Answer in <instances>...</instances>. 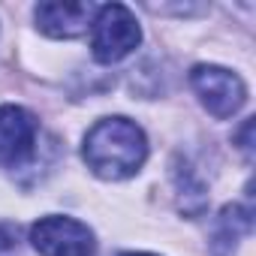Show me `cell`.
<instances>
[{
	"label": "cell",
	"instance_id": "cell-1",
	"mask_svg": "<svg viewBox=\"0 0 256 256\" xmlns=\"http://www.w3.org/2000/svg\"><path fill=\"white\" fill-rule=\"evenodd\" d=\"M82 157L94 175L106 181H124L145 166L148 139L142 126L130 118H102L88 130Z\"/></svg>",
	"mask_w": 256,
	"mask_h": 256
},
{
	"label": "cell",
	"instance_id": "cell-6",
	"mask_svg": "<svg viewBox=\"0 0 256 256\" xmlns=\"http://www.w3.org/2000/svg\"><path fill=\"white\" fill-rule=\"evenodd\" d=\"M96 4L78 0V4H64V0H52V4H40L34 10L36 28L52 36V40H76L82 34H88L94 16H96Z\"/></svg>",
	"mask_w": 256,
	"mask_h": 256
},
{
	"label": "cell",
	"instance_id": "cell-8",
	"mask_svg": "<svg viewBox=\"0 0 256 256\" xmlns=\"http://www.w3.org/2000/svg\"><path fill=\"white\" fill-rule=\"evenodd\" d=\"M120 256H154V253H120Z\"/></svg>",
	"mask_w": 256,
	"mask_h": 256
},
{
	"label": "cell",
	"instance_id": "cell-7",
	"mask_svg": "<svg viewBox=\"0 0 256 256\" xmlns=\"http://www.w3.org/2000/svg\"><path fill=\"white\" fill-rule=\"evenodd\" d=\"M22 241H18V226L0 220V256H18Z\"/></svg>",
	"mask_w": 256,
	"mask_h": 256
},
{
	"label": "cell",
	"instance_id": "cell-2",
	"mask_svg": "<svg viewBox=\"0 0 256 256\" xmlns=\"http://www.w3.org/2000/svg\"><path fill=\"white\" fill-rule=\"evenodd\" d=\"M142 42V28L124 4H106L90 22V52L100 64H118Z\"/></svg>",
	"mask_w": 256,
	"mask_h": 256
},
{
	"label": "cell",
	"instance_id": "cell-3",
	"mask_svg": "<svg viewBox=\"0 0 256 256\" xmlns=\"http://www.w3.org/2000/svg\"><path fill=\"white\" fill-rule=\"evenodd\" d=\"M30 244L42 256H94V232L72 217L48 214L30 226Z\"/></svg>",
	"mask_w": 256,
	"mask_h": 256
},
{
	"label": "cell",
	"instance_id": "cell-5",
	"mask_svg": "<svg viewBox=\"0 0 256 256\" xmlns=\"http://www.w3.org/2000/svg\"><path fill=\"white\" fill-rule=\"evenodd\" d=\"M40 124L22 106H0V166H22L36 145Z\"/></svg>",
	"mask_w": 256,
	"mask_h": 256
},
{
	"label": "cell",
	"instance_id": "cell-4",
	"mask_svg": "<svg viewBox=\"0 0 256 256\" xmlns=\"http://www.w3.org/2000/svg\"><path fill=\"white\" fill-rule=\"evenodd\" d=\"M190 84L199 96V102L214 114V118H232L244 102H247V88L238 72L214 66V64H199L190 72Z\"/></svg>",
	"mask_w": 256,
	"mask_h": 256
}]
</instances>
